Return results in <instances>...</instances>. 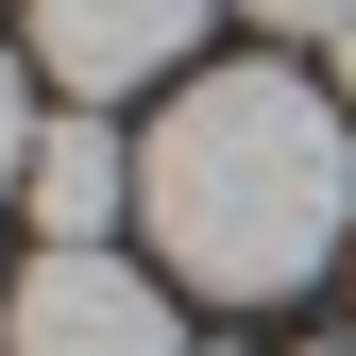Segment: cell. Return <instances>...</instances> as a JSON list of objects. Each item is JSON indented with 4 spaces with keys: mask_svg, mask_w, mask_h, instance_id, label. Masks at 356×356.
<instances>
[{
    "mask_svg": "<svg viewBox=\"0 0 356 356\" xmlns=\"http://www.w3.org/2000/svg\"><path fill=\"white\" fill-rule=\"evenodd\" d=\"M136 220L153 254L220 305H289L305 272L356 254V136L305 68H204L136 136Z\"/></svg>",
    "mask_w": 356,
    "mask_h": 356,
    "instance_id": "6da1fadb",
    "label": "cell"
},
{
    "mask_svg": "<svg viewBox=\"0 0 356 356\" xmlns=\"http://www.w3.org/2000/svg\"><path fill=\"white\" fill-rule=\"evenodd\" d=\"M0 356H187V323H170V289L119 272V238H102V254H34L17 272Z\"/></svg>",
    "mask_w": 356,
    "mask_h": 356,
    "instance_id": "7a4b0ae2",
    "label": "cell"
},
{
    "mask_svg": "<svg viewBox=\"0 0 356 356\" xmlns=\"http://www.w3.org/2000/svg\"><path fill=\"white\" fill-rule=\"evenodd\" d=\"M187 34H204V0H34V85L119 119L136 85H187Z\"/></svg>",
    "mask_w": 356,
    "mask_h": 356,
    "instance_id": "3957f363",
    "label": "cell"
},
{
    "mask_svg": "<svg viewBox=\"0 0 356 356\" xmlns=\"http://www.w3.org/2000/svg\"><path fill=\"white\" fill-rule=\"evenodd\" d=\"M17 204H34V238H51V254H102V238H119V204H136V153H119V119H102V102H51V136H34Z\"/></svg>",
    "mask_w": 356,
    "mask_h": 356,
    "instance_id": "277c9868",
    "label": "cell"
},
{
    "mask_svg": "<svg viewBox=\"0 0 356 356\" xmlns=\"http://www.w3.org/2000/svg\"><path fill=\"white\" fill-rule=\"evenodd\" d=\"M34 136H51V102H34V68L0 51V204H17V170H34Z\"/></svg>",
    "mask_w": 356,
    "mask_h": 356,
    "instance_id": "5b68a950",
    "label": "cell"
},
{
    "mask_svg": "<svg viewBox=\"0 0 356 356\" xmlns=\"http://www.w3.org/2000/svg\"><path fill=\"white\" fill-rule=\"evenodd\" d=\"M254 34H356V0H238Z\"/></svg>",
    "mask_w": 356,
    "mask_h": 356,
    "instance_id": "8992f818",
    "label": "cell"
},
{
    "mask_svg": "<svg viewBox=\"0 0 356 356\" xmlns=\"http://www.w3.org/2000/svg\"><path fill=\"white\" fill-rule=\"evenodd\" d=\"M0 323H17V272H0Z\"/></svg>",
    "mask_w": 356,
    "mask_h": 356,
    "instance_id": "52a82bcc",
    "label": "cell"
},
{
    "mask_svg": "<svg viewBox=\"0 0 356 356\" xmlns=\"http://www.w3.org/2000/svg\"><path fill=\"white\" fill-rule=\"evenodd\" d=\"M339 85H356V34H339Z\"/></svg>",
    "mask_w": 356,
    "mask_h": 356,
    "instance_id": "ba28073f",
    "label": "cell"
}]
</instances>
